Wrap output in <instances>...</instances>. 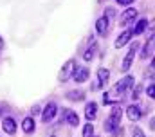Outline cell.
I'll return each mask as SVG.
<instances>
[{
	"instance_id": "cell-28",
	"label": "cell",
	"mask_w": 155,
	"mask_h": 137,
	"mask_svg": "<svg viewBox=\"0 0 155 137\" xmlns=\"http://www.w3.org/2000/svg\"><path fill=\"white\" fill-rule=\"evenodd\" d=\"M2 47H4V40L0 38V49H2Z\"/></svg>"
},
{
	"instance_id": "cell-30",
	"label": "cell",
	"mask_w": 155,
	"mask_h": 137,
	"mask_svg": "<svg viewBox=\"0 0 155 137\" xmlns=\"http://www.w3.org/2000/svg\"><path fill=\"white\" fill-rule=\"evenodd\" d=\"M90 137H94V135H90Z\"/></svg>"
},
{
	"instance_id": "cell-26",
	"label": "cell",
	"mask_w": 155,
	"mask_h": 137,
	"mask_svg": "<svg viewBox=\"0 0 155 137\" xmlns=\"http://www.w3.org/2000/svg\"><path fill=\"white\" fill-rule=\"evenodd\" d=\"M117 4H121V5H128V4H132L134 0H116Z\"/></svg>"
},
{
	"instance_id": "cell-18",
	"label": "cell",
	"mask_w": 155,
	"mask_h": 137,
	"mask_svg": "<svg viewBox=\"0 0 155 137\" xmlns=\"http://www.w3.org/2000/svg\"><path fill=\"white\" fill-rule=\"evenodd\" d=\"M117 125H119V121L112 119V117H108V119L105 121V130H107V132H112V130H116Z\"/></svg>"
},
{
	"instance_id": "cell-11",
	"label": "cell",
	"mask_w": 155,
	"mask_h": 137,
	"mask_svg": "<svg viewBox=\"0 0 155 137\" xmlns=\"http://www.w3.org/2000/svg\"><path fill=\"white\" fill-rule=\"evenodd\" d=\"M107 29H108V18L103 16V18H99V20L96 22V31H97L99 34H105Z\"/></svg>"
},
{
	"instance_id": "cell-22",
	"label": "cell",
	"mask_w": 155,
	"mask_h": 137,
	"mask_svg": "<svg viewBox=\"0 0 155 137\" xmlns=\"http://www.w3.org/2000/svg\"><path fill=\"white\" fill-rule=\"evenodd\" d=\"M94 51H96V47H92V49H87V51H85V54H83V60H85V62L92 60V58H94Z\"/></svg>"
},
{
	"instance_id": "cell-20",
	"label": "cell",
	"mask_w": 155,
	"mask_h": 137,
	"mask_svg": "<svg viewBox=\"0 0 155 137\" xmlns=\"http://www.w3.org/2000/svg\"><path fill=\"white\" fill-rule=\"evenodd\" d=\"M121 115H123V110H121L119 106H114V108H112V112H110V117H112V119H116V121H121Z\"/></svg>"
},
{
	"instance_id": "cell-1",
	"label": "cell",
	"mask_w": 155,
	"mask_h": 137,
	"mask_svg": "<svg viewBox=\"0 0 155 137\" xmlns=\"http://www.w3.org/2000/svg\"><path fill=\"white\" fill-rule=\"evenodd\" d=\"M123 92H124L123 85L117 83L110 92H105V96H103V103H105V105H116V103L121 99V94H123Z\"/></svg>"
},
{
	"instance_id": "cell-29",
	"label": "cell",
	"mask_w": 155,
	"mask_h": 137,
	"mask_svg": "<svg viewBox=\"0 0 155 137\" xmlns=\"http://www.w3.org/2000/svg\"><path fill=\"white\" fill-rule=\"evenodd\" d=\"M52 137H56V135H52Z\"/></svg>"
},
{
	"instance_id": "cell-10",
	"label": "cell",
	"mask_w": 155,
	"mask_h": 137,
	"mask_svg": "<svg viewBox=\"0 0 155 137\" xmlns=\"http://www.w3.org/2000/svg\"><path fill=\"white\" fill-rule=\"evenodd\" d=\"M134 34H132V31H124L123 34H119V38L116 40V47L117 49H121L123 45H126L128 42H130V38H132Z\"/></svg>"
},
{
	"instance_id": "cell-6",
	"label": "cell",
	"mask_w": 155,
	"mask_h": 137,
	"mask_svg": "<svg viewBox=\"0 0 155 137\" xmlns=\"http://www.w3.org/2000/svg\"><path fill=\"white\" fill-rule=\"evenodd\" d=\"M96 115H97V105L94 101L87 103V106H85V117H87L88 121H94Z\"/></svg>"
},
{
	"instance_id": "cell-13",
	"label": "cell",
	"mask_w": 155,
	"mask_h": 137,
	"mask_svg": "<svg viewBox=\"0 0 155 137\" xmlns=\"http://www.w3.org/2000/svg\"><path fill=\"white\" fill-rule=\"evenodd\" d=\"M65 119H67V123L72 125V126H78V125H79V115H78L76 112H71V110H69V112L65 114Z\"/></svg>"
},
{
	"instance_id": "cell-24",
	"label": "cell",
	"mask_w": 155,
	"mask_h": 137,
	"mask_svg": "<svg viewBox=\"0 0 155 137\" xmlns=\"http://www.w3.org/2000/svg\"><path fill=\"white\" fill-rule=\"evenodd\" d=\"M153 94H155V87L150 85V87H148V98H153Z\"/></svg>"
},
{
	"instance_id": "cell-14",
	"label": "cell",
	"mask_w": 155,
	"mask_h": 137,
	"mask_svg": "<svg viewBox=\"0 0 155 137\" xmlns=\"http://www.w3.org/2000/svg\"><path fill=\"white\" fill-rule=\"evenodd\" d=\"M108 78H110V70H108V68H99V70H97L99 85H101V83H107V81H108Z\"/></svg>"
},
{
	"instance_id": "cell-25",
	"label": "cell",
	"mask_w": 155,
	"mask_h": 137,
	"mask_svg": "<svg viewBox=\"0 0 155 137\" xmlns=\"http://www.w3.org/2000/svg\"><path fill=\"white\" fill-rule=\"evenodd\" d=\"M139 92H141V87L137 85V87H135V90H134V96H132V98H134V99H137V98H139Z\"/></svg>"
},
{
	"instance_id": "cell-21",
	"label": "cell",
	"mask_w": 155,
	"mask_h": 137,
	"mask_svg": "<svg viewBox=\"0 0 155 137\" xmlns=\"http://www.w3.org/2000/svg\"><path fill=\"white\" fill-rule=\"evenodd\" d=\"M94 135V126L88 123V125H85V128H83V137H90Z\"/></svg>"
},
{
	"instance_id": "cell-5",
	"label": "cell",
	"mask_w": 155,
	"mask_h": 137,
	"mask_svg": "<svg viewBox=\"0 0 155 137\" xmlns=\"http://www.w3.org/2000/svg\"><path fill=\"white\" fill-rule=\"evenodd\" d=\"M72 79L76 81V83H85L87 79H88V68L87 67H78L74 68V72H72Z\"/></svg>"
},
{
	"instance_id": "cell-16",
	"label": "cell",
	"mask_w": 155,
	"mask_h": 137,
	"mask_svg": "<svg viewBox=\"0 0 155 137\" xmlns=\"http://www.w3.org/2000/svg\"><path fill=\"white\" fill-rule=\"evenodd\" d=\"M146 25H148V20H139L137 25H135V29L132 31V34H141L144 29H146Z\"/></svg>"
},
{
	"instance_id": "cell-27",
	"label": "cell",
	"mask_w": 155,
	"mask_h": 137,
	"mask_svg": "<svg viewBox=\"0 0 155 137\" xmlns=\"http://www.w3.org/2000/svg\"><path fill=\"white\" fill-rule=\"evenodd\" d=\"M31 112H33V115H36V114H38V112H40V106H38V105H35Z\"/></svg>"
},
{
	"instance_id": "cell-9",
	"label": "cell",
	"mask_w": 155,
	"mask_h": 137,
	"mask_svg": "<svg viewBox=\"0 0 155 137\" xmlns=\"http://www.w3.org/2000/svg\"><path fill=\"white\" fill-rule=\"evenodd\" d=\"M2 128H4V132H5V134L13 135V134L16 132V123H15V119H13V117H5V119H4V123H2Z\"/></svg>"
},
{
	"instance_id": "cell-23",
	"label": "cell",
	"mask_w": 155,
	"mask_h": 137,
	"mask_svg": "<svg viewBox=\"0 0 155 137\" xmlns=\"http://www.w3.org/2000/svg\"><path fill=\"white\" fill-rule=\"evenodd\" d=\"M132 137H146V135H144V132H143L141 128H137V126H135V128H134V132H132Z\"/></svg>"
},
{
	"instance_id": "cell-4",
	"label": "cell",
	"mask_w": 155,
	"mask_h": 137,
	"mask_svg": "<svg viewBox=\"0 0 155 137\" xmlns=\"http://www.w3.org/2000/svg\"><path fill=\"white\" fill-rule=\"evenodd\" d=\"M56 112H58V106H56L54 103H49V105L41 110V121H43V123L52 121V117L56 115Z\"/></svg>"
},
{
	"instance_id": "cell-3",
	"label": "cell",
	"mask_w": 155,
	"mask_h": 137,
	"mask_svg": "<svg viewBox=\"0 0 155 137\" xmlns=\"http://www.w3.org/2000/svg\"><path fill=\"white\" fill-rule=\"evenodd\" d=\"M135 52H137V43H134V45H132V49L128 51V54L124 56L123 65H121V70H123V72H128V70H130L132 63H134V58H135Z\"/></svg>"
},
{
	"instance_id": "cell-12",
	"label": "cell",
	"mask_w": 155,
	"mask_h": 137,
	"mask_svg": "<svg viewBox=\"0 0 155 137\" xmlns=\"http://www.w3.org/2000/svg\"><path fill=\"white\" fill-rule=\"evenodd\" d=\"M22 130H24L25 134L35 132V119H33V117H25V119L22 121Z\"/></svg>"
},
{
	"instance_id": "cell-2",
	"label": "cell",
	"mask_w": 155,
	"mask_h": 137,
	"mask_svg": "<svg viewBox=\"0 0 155 137\" xmlns=\"http://www.w3.org/2000/svg\"><path fill=\"white\" fill-rule=\"evenodd\" d=\"M74 68H76V60H69V62L63 65L61 72H60V81L63 83V81L71 79V78H72V72H74Z\"/></svg>"
},
{
	"instance_id": "cell-15",
	"label": "cell",
	"mask_w": 155,
	"mask_h": 137,
	"mask_svg": "<svg viewBox=\"0 0 155 137\" xmlns=\"http://www.w3.org/2000/svg\"><path fill=\"white\" fill-rule=\"evenodd\" d=\"M83 98H85V94L81 90H71V92H67V99H71V101H81Z\"/></svg>"
},
{
	"instance_id": "cell-17",
	"label": "cell",
	"mask_w": 155,
	"mask_h": 137,
	"mask_svg": "<svg viewBox=\"0 0 155 137\" xmlns=\"http://www.w3.org/2000/svg\"><path fill=\"white\" fill-rule=\"evenodd\" d=\"M152 52H153V38L144 45V49H143V58H148V56H152Z\"/></svg>"
},
{
	"instance_id": "cell-7",
	"label": "cell",
	"mask_w": 155,
	"mask_h": 137,
	"mask_svg": "<svg viewBox=\"0 0 155 137\" xmlns=\"http://www.w3.org/2000/svg\"><path fill=\"white\" fill-rule=\"evenodd\" d=\"M135 16H137V11H135V9H126V11L119 16V22H121V25H126L128 22L135 20Z\"/></svg>"
},
{
	"instance_id": "cell-19",
	"label": "cell",
	"mask_w": 155,
	"mask_h": 137,
	"mask_svg": "<svg viewBox=\"0 0 155 137\" xmlns=\"http://www.w3.org/2000/svg\"><path fill=\"white\" fill-rule=\"evenodd\" d=\"M134 81H135V79H134V76H126V78H124L123 81H119V83H121V85H123V89L126 90V89H130V87L134 85Z\"/></svg>"
},
{
	"instance_id": "cell-8",
	"label": "cell",
	"mask_w": 155,
	"mask_h": 137,
	"mask_svg": "<svg viewBox=\"0 0 155 137\" xmlns=\"http://www.w3.org/2000/svg\"><path fill=\"white\" fill-rule=\"evenodd\" d=\"M126 115H128V119H130V121H139V119H141V115H143V112H141V108H139V106L132 105V106H128V108H126Z\"/></svg>"
}]
</instances>
